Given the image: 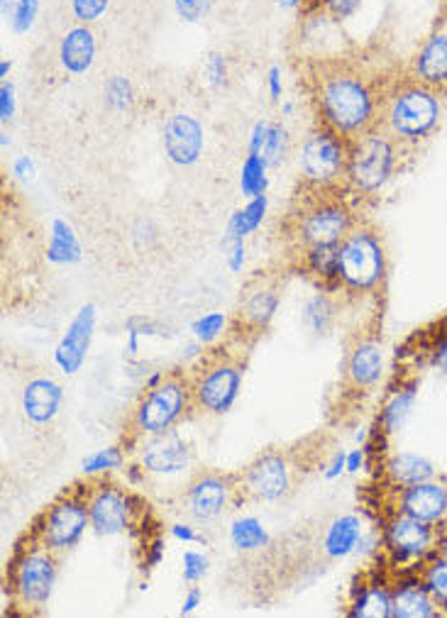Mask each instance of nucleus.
Listing matches in <instances>:
<instances>
[{
    "label": "nucleus",
    "mask_w": 447,
    "mask_h": 618,
    "mask_svg": "<svg viewBox=\"0 0 447 618\" xmlns=\"http://www.w3.org/2000/svg\"><path fill=\"white\" fill-rule=\"evenodd\" d=\"M296 66L315 123L347 140L377 125L386 81L399 69L379 59V52L360 47L298 56Z\"/></svg>",
    "instance_id": "nucleus-1"
},
{
    "label": "nucleus",
    "mask_w": 447,
    "mask_h": 618,
    "mask_svg": "<svg viewBox=\"0 0 447 618\" xmlns=\"http://www.w3.org/2000/svg\"><path fill=\"white\" fill-rule=\"evenodd\" d=\"M362 205L347 188H313L298 184L282 220V240L291 257L318 247H338L360 223Z\"/></svg>",
    "instance_id": "nucleus-2"
},
{
    "label": "nucleus",
    "mask_w": 447,
    "mask_h": 618,
    "mask_svg": "<svg viewBox=\"0 0 447 618\" xmlns=\"http://www.w3.org/2000/svg\"><path fill=\"white\" fill-rule=\"evenodd\" d=\"M447 98L421 81L411 79L406 69H396L386 81L379 103L377 125L401 147L416 157L418 152L438 135L445 120Z\"/></svg>",
    "instance_id": "nucleus-3"
},
{
    "label": "nucleus",
    "mask_w": 447,
    "mask_h": 618,
    "mask_svg": "<svg viewBox=\"0 0 447 618\" xmlns=\"http://www.w3.org/2000/svg\"><path fill=\"white\" fill-rule=\"evenodd\" d=\"M318 435L306 438L291 447H269L237 472L243 503H272L293 493L308 472L318 464L325 467L323 445L315 443Z\"/></svg>",
    "instance_id": "nucleus-4"
},
{
    "label": "nucleus",
    "mask_w": 447,
    "mask_h": 618,
    "mask_svg": "<svg viewBox=\"0 0 447 618\" xmlns=\"http://www.w3.org/2000/svg\"><path fill=\"white\" fill-rule=\"evenodd\" d=\"M62 555L42 545L25 531L10 553L3 574V592L8 596L10 613L40 616L45 613L59 574Z\"/></svg>",
    "instance_id": "nucleus-5"
},
{
    "label": "nucleus",
    "mask_w": 447,
    "mask_h": 618,
    "mask_svg": "<svg viewBox=\"0 0 447 618\" xmlns=\"http://www.w3.org/2000/svg\"><path fill=\"white\" fill-rule=\"evenodd\" d=\"M389 279V254L382 230L362 218L338 244V282L343 301H379Z\"/></svg>",
    "instance_id": "nucleus-6"
},
{
    "label": "nucleus",
    "mask_w": 447,
    "mask_h": 618,
    "mask_svg": "<svg viewBox=\"0 0 447 618\" xmlns=\"http://www.w3.org/2000/svg\"><path fill=\"white\" fill-rule=\"evenodd\" d=\"M194 408L196 404H194V389H191V369H172V372H166L157 386L142 389L123 423L120 443L133 454L134 445L140 440L174 431Z\"/></svg>",
    "instance_id": "nucleus-7"
},
{
    "label": "nucleus",
    "mask_w": 447,
    "mask_h": 618,
    "mask_svg": "<svg viewBox=\"0 0 447 618\" xmlns=\"http://www.w3.org/2000/svg\"><path fill=\"white\" fill-rule=\"evenodd\" d=\"M254 344L225 335L220 344L205 350L191 369L194 404L205 414H228L240 394L244 367Z\"/></svg>",
    "instance_id": "nucleus-8"
},
{
    "label": "nucleus",
    "mask_w": 447,
    "mask_h": 618,
    "mask_svg": "<svg viewBox=\"0 0 447 618\" xmlns=\"http://www.w3.org/2000/svg\"><path fill=\"white\" fill-rule=\"evenodd\" d=\"M408 159H413V154L379 127L357 135L350 140L347 154V191L360 204L374 201L406 169Z\"/></svg>",
    "instance_id": "nucleus-9"
},
{
    "label": "nucleus",
    "mask_w": 447,
    "mask_h": 618,
    "mask_svg": "<svg viewBox=\"0 0 447 618\" xmlns=\"http://www.w3.org/2000/svg\"><path fill=\"white\" fill-rule=\"evenodd\" d=\"M379 525V560L392 574L418 572L432 555L440 553V525L425 523L403 513H386Z\"/></svg>",
    "instance_id": "nucleus-10"
},
{
    "label": "nucleus",
    "mask_w": 447,
    "mask_h": 618,
    "mask_svg": "<svg viewBox=\"0 0 447 618\" xmlns=\"http://www.w3.org/2000/svg\"><path fill=\"white\" fill-rule=\"evenodd\" d=\"M86 528H91V513H88V477L74 482L59 492L47 506L32 518V538L40 540L42 545L55 550L59 555L69 553L79 545Z\"/></svg>",
    "instance_id": "nucleus-11"
},
{
    "label": "nucleus",
    "mask_w": 447,
    "mask_h": 618,
    "mask_svg": "<svg viewBox=\"0 0 447 618\" xmlns=\"http://www.w3.org/2000/svg\"><path fill=\"white\" fill-rule=\"evenodd\" d=\"M289 269V266H286ZM286 269L282 266H267L257 269L254 274L244 282L240 291V301L233 318H230L228 335L243 340V343L257 344V340L269 330L274 321L279 304H282L283 279Z\"/></svg>",
    "instance_id": "nucleus-12"
},
{
    "label": "nucleus",
    "mask_w": 447,
    "mask_h": 618,
    "mask_svg": "<svg viewBox=\"0 0 447 618\" xmlns=\"http://www.w3.org/2000/svg\"><path fill=\"white\" fill-rule=\"evenodd\" d=\"M88 513L91 528L98 535L147 531V501L115 479H110L108 474L88 477Z\"/></svg>",
    "instance_id": "nucleus-13"
},
{
    "label": "nucleus",
    "mask_w": 447,
    "mask_h": 618,
    "mask_svg": "<svg viewBox=\"0 0 447 618\" xmlns=\"http://www.w3.org/2000/svg\"><path fill=\"white\" fill-rule=\"evenodd\" d=\"M347 154H350L347 137L313 123L298 157L301 184L313 188H347Z\"/></svg>",
    "instance_id": "nucleus-14"
},
{
    "label": "nucleus",
    "mask_w": 447,
    "mask_h": 618,
    "mask_svg": "<svg viewBox=\"0 0 447 618\" xmlns=\"http://www.w3.org/2000/svg\"><path fill=\"white\" fill-rule=\"evenodd\" d=\"M377 489V503L369 506L377 513V521L386 513H403L440 528L447 525V477L442 474L403 489H386L382 484Z\"/></svg>",
    "instance_id": "nucleus-15"
},
{
    "label": "nucleus",
    "mask_w": 447,
    "mask_h": 618,
    "mask_svg": "<svg viewBox=\"0 0 447 618\" xmlns=\"http://www.w3.org/2000/svg\"><path fill=\"white\" fill-rule=\"evenodd\" d=\"M181 509L186 511L194 521H215L225 511L244 506L240 493L237 472L201 470L189 479L179 496Z\"/></svg>",
    "instance_id": "nucleus-16"
},
{
    "label": "nucleus",
    "mask_w": 447,
    "mask_h": 618,
    "mask_svg": "<svg viewBox=\"0 0 447 618\" xmlns=\"http://www.w3.org/2000/svg\"><path fill=\"white\" fill-rule=\"evenodd\" d=\"M384 374V350L374 333H357L347 344L340 369V389L347 401L367 396Z\"/></svg>",
    "instance_id": "nucleus-17"
},
{
    "label": "nucleus",
    "mask_w": 447,
    "mask_h": 618,
    "mask_svg": "<svg viewBox=\"0 0 447 618\" xmlns=\"http://www.w3.org/2000/svg\"><path fill=\"white\" fill-rule=\"evenodd\" d=\"M403 69L411 79L421 81L447 98V5Z\"/></svg>",
    "instance_id": "nucleus-18"
},
{
    "label": "nucleus",
    "mask_w": 447,
    "mask_h": 618,
    "mask_svg": "<svg viewBox=\"0 0 447 618\" xmlns=\"http://www.w3.org/2000/svg\"><path fill=\"white\" fill-rule=\"evenodd\" d=\"M393 574L382 560L354 579L345 613L350 618H392Z\"/></svg>",
    "instance_id": "nucleus-19"
},
{
    "label": "nucleus",
    "mask_w": 447,
    "mask_h": 618,
    "mask_svg": "<svg viewBox=\"0 0 447 618\" xmlns=\"http://www.w3.org/2000/svg\"><path fill=\"white\" fill-rule=\"evenodd\" d=\"M134 460L149 474H176L189 467L191 447L176 431L149 435L133 450Z\"/></svg>",
    "instance_id": "nucleus-20"
},
{
    "label": "nucleus",
    "mask_w": 447,
    "mask_h": 618,
    "mask_svg": "<svg viewBox=\"0 0 447 618\" xmlns=\"http://www.w3.org/2000/svg\"><path fill=\"white\" fill-rule=\"evenodd\" d=\"M442 616L438 603L425 589L418 572L393 574L392 582V618H438Z\"/></svg>",
    "instance_id": "nucleus-21"
},
{
    "label": "nucleus",
    "mask_w": 447,
    "mask_h": 618,
    "mask_svg": "<svg viewBox=\"0 0 447 618\" xmlns=\"http://www.w3.org/2000/svg\"><path fill=\"white\" fill-rule=\"evenodd\" d=\"M162 142H164L166 157L176 166L196 164L204 152V127L186 113H176L166 120Z\"/></svg>",
    "instance_id": "nucleus-22"
},
{
    "label": "nucleus",
    "mask_w": 447,
    "mask_h": 618,
    "mask_svg": "<svg viewBox=\"0 0 447 618\" xmlns=\"http://www.w3.org/2000/svg\"><path fill=\"white\" fill-rule=\"evenodd\" d=\"M95 330V305L86 304L81 308L76 318L71 321V325L64 333L62 343L56 344L55 362L56 367L66 372V374H76L86 360L88 347H91V337Z\"/></svg>",
    "instance_id": "nucleus-23"
},
{
    "label": "nucleus",
    "mask_w": 447,
    "mask_h": 618,
    "mask_svg": "<svg viewBox=\"0 0 447 618\" xmlns=\"http://www.w3.org/2000/svg\"><path fill=\"white\" fill-rule=\"evenodd\" d=\"M416 394H418V379L411 374H401L393 379V384L386 389L382 406H379L377 421L374 428L379 433H384L386 438H392L403 428V423L408 421V415L416 406Z\"/></svg>",
    "instance_id": "nucleus-24"
},
{
    "label": "nucleus",
    "mask_w": 447,
    "mask_h": 618,
    "mask_svg": "<svg viewBox=\"0 0 447 618\" xmlns=\"http://www.w3.org/2000/svg\"><path fill=\"white\" fill-rule=\"evenodd\" d=\"M379 484L386 486V489H403V486L421 484V482H428L438 472L432 467L431 460H425L423 454L413 453H396L386 454L382 464H379Z\"/></svg>",
    "instance_id": "nucleus-25"
},
{
    "label": "nucleus",
    "mask_w": 447,
    "mask_h": 618,
    "mask_svg": "<svg viewBox=\"0 0 447 618\" xmlns=\"http://www.w3.org/2000/svg\"><path fill=\"white\" fill-rule=\"evenodd\" d=\"M291 272L303 274L311 284H315L321 291H333L340 294L338 282V247H318L308 250L298 257H291L286 264Z\"/></svg>",
    "instance_id": "nucleus-26"
},
{
    "label": "nucleus",
    "mask_w": 447,
    "mask_h": 618,
    "mask_svg": "<svg viewBox=\"0 0 447 618\" xmlns=\"http://www.w3.org/2000/svg\"><path fill=\"white\" fill-rule=\"evenodd\" d=\"M62 386L52 379H32L27 382L23 392V411L27 415V421L35 425H47L55 421V415L59 414L62 406Z\"/></svg>",
    "instance_id": "nucleus-27"
},
{
    "label": "nucleus",
    "mask_w": 447,
    "mask_h": 618,
    "mask_svg": "<svg viewBox=\"0 0 447 618\" xmlns=\"http://www.w3.org/2000/svg\"><path fill=\"white\" fill-rule=\"evenodd\" d=\"M95 35L88 25H76L62 37L59 45V62L69 74H86L95 62Z\"/></svg>",
    "instance_id": "nucleus-28"
},
{
    "label": "nucleus",
    "mask_w": 447,
    "mask_h": 618,
    "mask_svg": "<svg viewBox=\"0 0 447 618\" xmlns=\"http://www.w3.org/2000/svg\"><path fill=\"white\" fill-rule=\"evenodd\" d=\"M362 540V521L360 516H347L335 518L330 523L328 533H325V540H323V548H325V555L333 557V560H340V557H347L350 553L357 550Z\"/></svg>",
    "instance_id": "nucleus-29"
},
{
    "label": "nucleus",
    "mask_w": 447,
    "mask_h": 618,
    "mask_svg": "<svg viewBox=\"0 0 447 618\" xmlns=\"http://www.w3.org/2000/svg\"><path fill=\"white\" fill-rule=\"evenodd\" d=\"M340 304H343L340 294L318 289V294H313L303 305V323L313 330L315 335H328L338 323Z\"/></svg>",
    "instance_id": "nucleus-30"
},
{
    "label": "nucleus",
    "mask_w": 447,
    "mask_h": 618,
    "mask_svg": "<svg viewBox=\"0 0 447 618\" xmlns=\"http://www.w3.org/2000/svg\"><path fill=\"white\" fill-rule=\"evenodd\" d=\"M267 208H269L267 196L250 198L243 208H237V211L233 213L228 220V230H225V237H223V250H225L228 244L252 235V233L262 225V220H264V215H267Z\"/></svg>",
    "instance_id": "nucleus-31"
},
{
    "label": "nucleus",
    "mask_w": 447,
    "mask_h": 618,
    "mask_svg": "<svg viewBox=\"0 0 447 618\" xmlns=\"http://www.w3.org/2000/svg\"><path fill=\"white\" fill-rule=\"evenodd\" d=\"M47 259L52 264H76L81 259V244L66 220L56 218L55 223H52Z\"/></svg>",
    "instance_id": "nucleus-32"
},
{
    "label": "nucleus",
    "mask_w": 447,
    "mask_h": 618,
    "mask_svg": "<svg viewBox=\"0 0 447 618\" xmlns=\"http://www.w3.org/2000/svg\"><path fill=\"white\" fill-rule=\"evenodd\" d=\"M421 579H423L425 589L431 592V596L438 603V609L442 616H447V557L432 555L428 563L418 570Z\"/></svg>",
    "instance_id": "nucleus-33"
},
{
    "label": "nucleus",
    "mask_w": 447,
    "mask_h": 618,
    "mask_svg": "<svg viewBox=\"0 0 447 618\" xmlns=\"http://www.w3.org/2000/svg\"><path fill=\"white\" fill-rule=\"evenodd\" d=\"M267 169L269 164L264 162L262 154H252L247 152V159L243 164V174H240V191L243 196L250 201V198L267 196Z\"/></svg>",
    "instance_id": "nucleus-34"
},
{
    "label": "nucleus",
    "mask_w": 447,
    "mask_h": 618,
    "mask_svg": "<svg viewBox=\"0 0 447 618\" xmlns=\"http://www.w3.org/2000/svg\"><path fill=\"white\" fill-rule=\"evenodd\" d=\"M230 543H233L237 550H247V553H252V550H259L267 545L269 533L264 531V525L259 523L257 518L252 516L237 518L235 523H233V528H230Z\"/></svg>",
    "instance_id": "nucleus-35"
},
{
    "label": "nucleus",
    "mask_w": 447,
    "mask_h": 618,
    "mask_svg": "<svg viewBox=\"0 0 447 618\" xmlns=\"http://www.w3.org/2000/svg\"><path fill=\"white\" fill-rule=\"evenodd\" d=\"M362 8V0H306L298 15H323L333 23L343 25Z\"/></svg>",
    "instance_id": "nucleus-36"
},
{
    "label": "nucleus",
    "mask_w": 447,
    "mask_h": 618,
    "mask_svg": "<svg viewBox=\"0 0 447 618\" xmlns=\"http://www.w3.org/2000/svg\"><path fill=\"white\" fill-rule=\"evenodd\" d=\"M127 454L130 453H127L123 443L105 447V450H98V453H94L91 457L84 460V474L86 477H101V474H110V472L120 470L127 462Z\"/></svg>",
    "instance_id": "nucleus-37"
},
{
    "label": "nucleus",
    "mask_w": 447,
    "mask_h": 618,
    "mask_svg": "<svg viewBox=\"0 0 447 618\" xmlns=\"http://www.w3.org/2000/svg\"><path fill=\"white\" fill-rule=\"evenodd\" d=\"M103 98L110 113H125L133 108L134 88L125 76H110L108 84L103 86Z\"/></svg>",
    "instance_id": "nucleus-38"
},
{
    "label": "nucleus",
    "mask_w": 447,
    "mask_h": 618,
    "mask_svg": "<svg viewBox=\"0 0 447 618\" xmlns=\"http://www.w3.org/2000/svg\"><path fill=\"white\" fill-rule=\"evenodd\" d=\"M418 354L423 357L425 364H431L432 369H438L440 374L447 376V321L440 323L438 333H432V335L425 340L423 350Z\"/></svg>",
    "instance_id": "nucleus-39"
},
{
    "label": "nucleus",
    "mask_w": 447,
    "mask_h": 618,
    "mask_svg": "<svg viewBox=\"0 0 447 618\" xmlns=\"http://www.w3.org/2000/svg\"><path fill=\"white\" fill-rule=\"evenodd\" d=\"M291 147V137L289 130L282 125V123H272L267 135V142H264V149H262V157L267 162L269 166L282 164L286 154H289Z\"/></svg>",
    "instance_id": "nucleus-40"
},
{
    "label": "nucleus",
    "mask_w": 447,
    "mask_h": 618,
    "mask_svg": "<svg viewBox=\"0 0 447 618\" xmlns=\"http://www.w3.org/2000/svg\"><path fill=\"white\" fill-rule=\"evenodd\" d=\"M230 321L223 314H205L204 318H198L194 325H191V333L196 337L198 343L213 344L218 340L225 330H228Z\"/></svg>",
    "instance_id": "nucleus-41"
},
{
    "label": "nucleus",
    "mask_w": 447,
    "mask_h": 618,
    "mask_svg": "<svg viewBox=\"0 0 447 618\" xmlns=\"http://www.w3.org/2000/svg\"><path fill=\"white\" fill-rule=\"evenodd\" d=\"M8 8L13 32H27L40 13V0H13Z\"/></svg>",
    "instance_id": "nucleus-42"
},
{
    "label": "nucleus",
    "mask_w": 447,
    "mask_h": 618,
    "mask_svg": "<svg viewBox=\"0 0 447 618\" xmlns=\"http://www.w3.org/2000/svg\"><path fill=\"white\" fill-rule=\"evenodd\" d=\"M110 0H71V13L81 25L95 23L108 10Z\"/></svg>",
    "instance_id": "nucleus-43"
},
{
    "label": "nucleus",
    "mask_w": 447,
    "mask_h": 618,
    "mask_svg": "<svg viewBox=\"0 0 447 618\" xmlns=\"http://www.w3.org/2000/svg\"><path fill=\"white\" fill-rule=\"evenodd\" d=\"M208 557L204 553H196V550H186L184 553V582L186 584H198L201 579L205 577L208 572Z\"/></svg>",
    "instance_id": "nucleus-44"
},
{
    "label": "nucleus",
    "mask_w": 447,
    "mask_h": 618,
    "mask_svg": "<svg viewBox=\"0 0 447 618\" xmlns=\"http://www.w3.org/2000/svg\"><path fill=\"white\" fill-rule=\"evenodd\" d=\"M176 15L186 23H198L204 20L213 8V0H174Z\"/></svg>",
    "instance_id": "nucleus-45"
},
{
    "label": "nucleus",
    "mask_w": 447,
    "mask_h": 618,
    "mask_svg": "<svg viewBox=\"0 0 447 618\" xmlns=\"http://www.w3.org/2000/svg\"><path fill=\"white\" fill-rule=\"evenodd\" d=\"M164 557V540L159 533H152V535H144V543H142V570H154Z\"/></svg>",
    "instance_id": "nucleus-46"
},
{
    "label": "nucleus",
    "mask_w": 447,
    "mask_h": 618,
    "mask_svg": "<svg viewBox=\"0 0 447 618\" xmlns=\"http://www.w3.org/2000/svg\"><path fill=\"white\" fill-rule=\"evenodd\" d=\"M205 79H208L213 88L225 86V81H228V59L220 52H211L208 59H205Z\"/></svg>",
    "instance_id": "nucleus-47"
},
{
    "label": "nucleus",
    "mask_w": 447,
    "mask_h": 618,
    "mask_svg": "<svg viewBox=\"0 0 447 618\" xmlns=\"http://www.w3.org/2000/svg\"><path fill=\"white\" fill-rule=\"evenodd\" d=\"M15 115V86L10 81L0 84V120L10 123Z\"/></svg>",
    "instance_id": "nucleus-48"
},
{
    "label": "nucleus",
    "mask_w": 447,
    "mask_h": 618,
    "mask_svg": "<svg viewBox=\"0 0 447 618\" xmlns=\"http://www.w3.org/2000/svg\"><path fill=\"white\" fill-rule=\"evenodd\" d=\"M269 127H272V123H269V120H259V123H254V127H252V133H250V152H252V154H262V149H264V142H267Z\"/></svg>",
    "instance_id": "nucleus-49"
},
{
    "label": "nucleus",
    "mask_w": 447,
    "mask_h": 618,
    "mask_svg": "<svg viewBox=\"0 0 447 618\" xmlns=\"http://www.w3.org/2000/svg\"><path fill=\"white\" fill-rule=\"evenodd\" d=\"M345 464H347V453L345 450H338V453L333 454V457L325 462V467H323V477L328 479V482L338 479L343 472H347Z\"/></svg>",
    "instance_id": "nucleus-50"
},
{
    "label": "nucleus",
    "mask_w": 447,
    "mask_h": 618,
    "mask_svg": "<svg viewBox=\"0 0 447 618\" xmlns=\"http://www.w3.org/2000/svg\"><path fill=\"white\" fill-rule=\"evenodd\" d=\"M267 88H269V98H272L274 103H282L283 84H282V69H279V66H269Z\"/></svg>",
    "instance_id": "nucleus-51"
},
{
    "label": "nucleus",
    "mask_w": 447,
    "mask_h": 618,
    "mask_svg": "<svg viewBox=\"0 0 447 618\" xmlns=\"http://www.w3.org/2000/svg\"><path fill=\"white\" fill-rule=\"evenodd\" d=\"M225 252H228V266L233 269V272H243L244 266V240H237V243L228 244L225 247Z\"/></svg>",
    "instance_id": "nucleus-52"
},
{
    "label": "nucleus",
    "mask_w": 447,
    "mask_h": 618,
    "mask_svg": "<svg viewBox=\"0 0 447 618\" xmlns=\"http://www.w3.org/2000/svg\"><path fill=\"white\" fill-rule=\"evenodd\" d=\"M201 602H204V594H201V589H198L196 584H191L189 592H186V596H184V603H181V616H189V613H194V611L201 606Z\"/></svg>",
    "instance_id": "nucleus-53"
},
{
    "label": "nucleus",
    "mask_w": 447,
    "mask_h": 618,
    "mask_svg": "<svg viewBox=\"0 0 447 618\" xmlns=\"http://www.w3.org/2000/svg\"><path fill=\"white\" fill-rule=\"evenodd\" d=\"M13 174L20 181H32L35 179V162L30 157H17L13 162Z\"/></svg>",
    "instance_id": "nucleus-54"
},
{
    "label": "nucleus",
    "mask_w": 447,
    "mask_h": 618,
    "mask_svg": "<svg viewBox=\"0 0 447 618\" xmlns=\"http://www.w3.org/2000/svg\"><path fill=\"white\" fill-rule=\"evenodd\" d=\"M169 533H172L176 540H181V543H201V535H198L189 523H174L172 528H169Z\"/></svg>",
    "instance_id": "nucleus-55"
},
{
    "label": "nucleus",
    "mask_w": 447,
    "mask_h": 618,
    "mask_svg": "<svg viewBox=\"0 0 447 618\" xmlns=\"http://www.w3.org/2000/svg\"><path fill=\"white\" fill-rule=\"evenodd\" d=\"M364 464H367V450H364V445H360V450H353V453H347L345 470L350 472V474H357V472H360Z\"/></svg>",
    "instance_id": "nucleus-56"
},
{
    "label": "nucleus",
    "mask_w": 447,
    "mask_h": 618,
    "mask_svg": "<svg viewBox=\"0 0 447 618\" xmlns=\"http://www.w3.org/2000/svg\"><path fill=\"white\" fill-rule=\"evenodd\" d=\"M137 347H140V333L134 328H127V354L134 357V354H137Z\"/></svg>",
    "instance_id": "nucleus-57"
},
{
    "label": "nucleus",
    "mask_w": 447,
    "mask_h": 618,
    "mask_svg": "<svg viewBox=\"0 0 447 618\" xmlns=\"http://www.w3.org/2000/svg\"><path fill=\"white\" fill-rule=\"evenodd\" d=\"M279 5H282V8H286V10H296V13H298V10L306 5V0H279Z\"/></svg>",
    "instance_id": "nucleus-58"
},
{
    "label": "nucleus",
    "mask_w": 447,
    "mask_h": 618,
    "mask_svg": "<svg viewBox=\"0 0 447 618\" xmlns=\"http://www.w3.org/2000/svg\"><path fill=\"white\" fill-rule=\"evenodd\" d=\"M10 66H13V64H10L8 59H3V62H0V79H3V81H8Z\"/></svg>",
    "instance_id": "nucleus-59"
},
{
    "label": "nucleus",
    "mask_w": 447,
    "mask_h": 618,
    "mask_svg": "<svg viewBox=\"0 0 447 618\" xmlns=\"http://www.w3.org/2000/svg\"><path fill=\"white\" fill-rule=\"evenodd\" d=\"M440 555L447 557V525L442 528V538H440Z\"/></svg>",
    "instance_id": "nucleus-60"
},
{
    "label": "nucleus",
    "mask_w": 447,
    "mask_h": 618,
    "mask_svg": "<svg viewBox=\"0 0 447 618\" xmlns=\"http://www.w3.org/2000/svg\"><path fill=\"white\" fill-rule=\"evenodd\" d=\"M282 113L283 115H291L293 113V103H282Z\"/></svg>",
    "instance_id": "nucleus-61"
},
{
    "label": "nucleus",
    "mask_w": 447,
    "mask_h": 618,
    "mask_svg": "<svg viewBox=\"0 0 447 618\" xmlns=\"http://www.w3.org/2000/svg\"><path fill=\"white\" fill-rule=\"evenodd\" d=\"M10 3H13V0H3V5H5V8H8Z\"/></svg>",
    "instance_id": "nucleus-62"
}]
</instances>
